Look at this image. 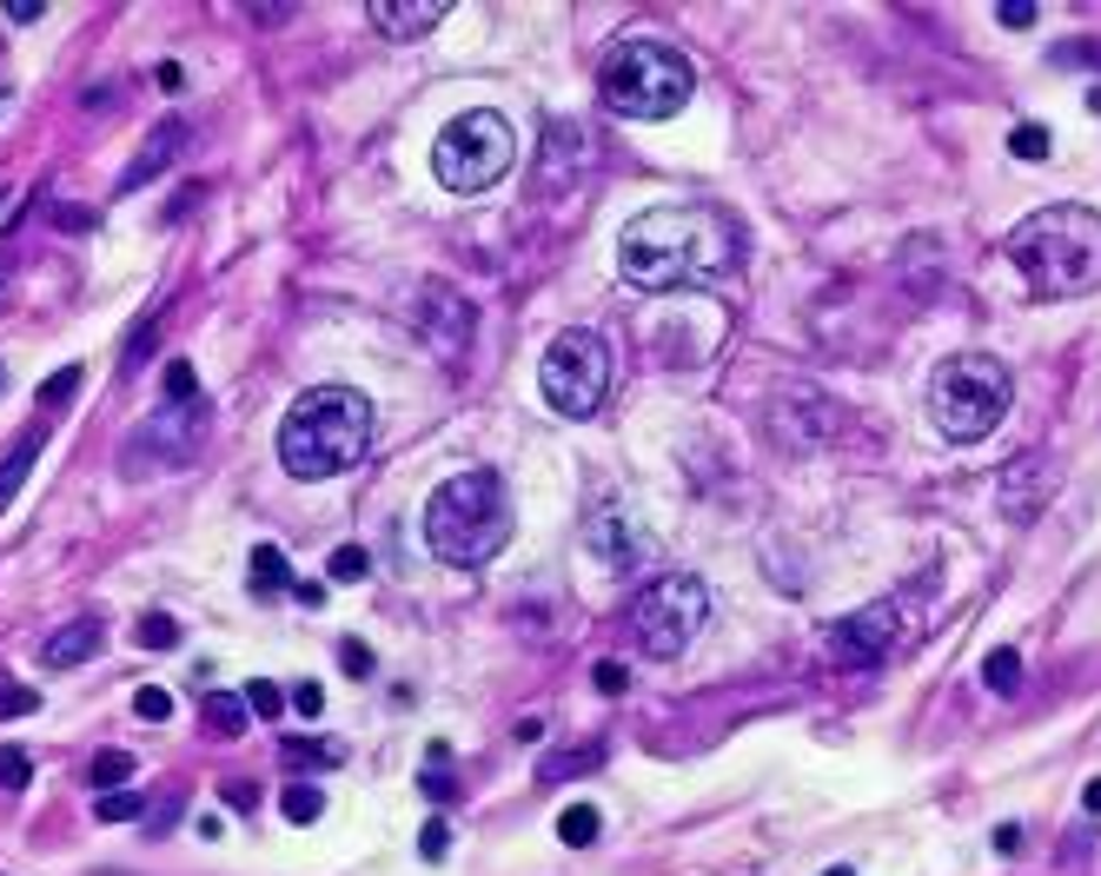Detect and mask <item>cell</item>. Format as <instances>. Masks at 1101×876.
Listing matches in <instances>:
<instances>
[{
	"mask_svg": "<svg viewBox=\"0 0 1101 876\" xmlns=\"http://www.w3.org/2000/svg\"><path fill=\"white\" fill-rule=\"evenodd\" d=\"M1009 399H1016V379H1009V365L989 359V352H956V359H943V365L929 372V419H936V432L956 439V445L989 439V432L1009 419Z\"/></svg>",
	"mask_w": 1101,
	"mask_h": 876,
	"instance_id": "obj_6",
	"label": "cell"
},
{
	"mask_svg": "<svg viewBox=\"0 0 1101 876\" xmlns=\"http://www.w3.org/2000/svg\"><path fill=\"white\" fill-rule=\"evenodd\" d=\"M611 385H617V352L591 326L558 332L544 346V359H538V392H544V405L558 419H598L604 399H611Z\"/></svg>",
	"mask_w": 1101,
	"mask_h": 876,
	"instance_id": "obj_8",
	"label": "cell"
},
{
	"mask_svg": "<svg viewBox=\"0 0 1101 876\" xmlns=\"http://www.w3.org/2000/svg\"><path fill=\"white\" fill-rule=\"evenodd\" d=\"M471 299L465 292H425V306H418V332H425V346L432 352H465L471 346Z\"/></svg>",
	"mask_w": 1101,
	"mask_h": 876,
	"instance_id": "obj_13",
	"label": "cell"
},
{
	"mask_svg": "<svg viewBox=\"0 0 1101 876\" xmlns=\"http://www.w3.org/2000/svg\"><path fill=\"white\" fill-rule=\"evenodd\" d=\"M292 764H345V744H312V738H285Z\"/></svg>",
	"mask_w": 1101,
	"mask_h": 876,
	"instance_id": "obj_30",
	"label": "cell"
},
{
	"mask_svg": "<svg viewBox=\"0 0 1101 876\" xmlns=\"http://www.w3.org/2000/svg\"><path fill=\"white\" fill-rule=\"evenodd\" d=\"M890 645H896V611H890V605L850 611V618H837V625L823 631V651H830V664H843V671L883 664V658H890Z\"/></svg>",
	"mask_w": 1101,
	"mask_h": 876,
	"instance_id": "obj_11",
	"label": "cell"
},
{
	"mask_svg": "<svg viewBox=\"0 0 1101 876\" xmlns=\"http://www.w3.org/2000/svg\"><path fill=\"white\" fill-rule=\"evenodd\" d=\"M292 711H299V718H319V711H325V691H319V684H299V691H292Z\"/></svg>",
	"mask_w": 1101,
	"mask_h": 876,
	"instance_id": "obj_44",
	"label": "cell"
},
{
	"mask_svg": "<svg viewBox=\"0 0 1101 876\" xmlns=\"http://www.w3.org/2000/svg\"><path fill=\"white\" fill-rule=\"evenodd\" d=\"M418 791H425V797H451L458 784H451V771H438V758H432V771L418 777Z\"/></svg>",
	"mask_w": 1101,
	"mask_h": 876,
	"instance_id": "obj_45",
	"label": "cell"
},
{
	"mask_svg": "<svg viewBox=\"0 0 1101 876\" xmlns=\"http://www.w3.org/2000/svg\"><path fill=\"white\" fill-rule=\"evenodd\" d=\"M133 771H139V764H133L126 751H100V758L86 764V784H93V791H126Z\"/></svg>",
	"mask_w": 1101,
	"mask_h": 876,
	"instance_id": "obj_22",
	"label": "cell"
},
{
	"mask_svg": "<svg viewBox=\"0 0 1101 876\" xmlns=\"http://www.w3.org/2000/svg\"><path fill=\"white\" fill-rule=\"evenodd\" d=\"M0 199H7V193H0Z\"/></svg>",
	"mask_w": 1101,
	"mask_h": 876,
	"instance_id": "obj_53",
	"label": "cell"
},
{
	"mask_svg": "<svg viewBox=\"0 0 1101 876\" xmlns=\"http://www.w3.org/2000/svg\"><path fill=\"white\" fill-rule=\"evenodd\" d=\"M246 711H259V718H279V711H285V691H279L272 678H252V684H246Z\"/></svg>",
	"mask_w": 1101,
	"mask_h": 876,
	"instance_id": "obj_31",
	"label": "cell"
},
{
	"mask_svg": "<svg viewBox=\"0 0 1101 876\" xmlns=\"http://www.w3.org/2000/svg\"><path fill=\"white\" fill-rule=\"evenodd\" d=\"M186 140H193V133H186V120H159V126H153V133H146V140H139V153H133V159H126V173H120V186H126V193H133V186H146V179H159V173H166V166H173V159H179V153H186Z\"/></svg>",
	"mask_w": 1101,
	"mask_h": 876,
	"instance_id": "obj_15",
	"label": "cell"
},
{
	"mask_svg": "<svg viewBox=\"0 0 1101 876\" xmlns=\"http://www.w3.org/2000/svg\"><path fill=\"white\" fill-rule=\"evenodd\" d=\"M983 684H989L996 698H1016V691H1022V651H1009V645L989 651V658H983Z\"/></svg>",
	"mask_w": 1101,
	"mask_h": 876,
	"instance_id": "obj_19",
	"label": "cell"
},
{
	"mask_svg": "<svg viewBox=\"0 0 1101 876\" xmlns=\"http://www.w3.org/2000/svg\"><path fill=\"white\" fill-rule=\"evenodd\" d=\"M584 552L611 571V578H624V571H637L644 558H651V545H644V532L617 512V505H604V512H591L584 518Z\"/></svg>",
	"mask_w": 1101,
	"mask_h": 876,
	"instance_id": "obj_12",
	"label": "cell"
},
{
	"mask_svg": "<svg viewBox=\"0 0 1101 876\" xmlns=\"http://www.w3.org/2000/svg\"><path fill=\"white\" fill-rule=\"evenodd\" d=\"M451 0H372L365 20L385 33V40H425L432 27H445Z\"/></svg>",
	"mask_w": 1101,
	"mask_h": 876,
	"instance_id": "obj_14",
	"label": "cell"
},
{
	"mask_svg": "<svg viewBox=\"0 0 1101 876\" xmlns=\"http://www.w3.org/2000/svg\"><path fill=\"white\" fill-rule=\"evenodd\" d=\"M27 784H33V758L7 744V751H0V791H27Z\"/></svg>",
	"mask_w": 1101,
	"mask_h": 876,
	"instance_id": "obj_33",
	"label": "cell"
},
{
	"mask_svg": "<svg viewBox=\"0 0 1101 876\" xmlns=\"http://www.w3.org/2000/svg\"><path fill=\"white\" fill-rule=\"evenodd\" d=\"M365 445H372V399L359 385H312L279 419V465L299 485L339 478L345 465L365 458Z\"/></svg>",
	"mask_w": 1101,
	"mask_h": 876,
	"instance_id": "obj_2",
	"label": "cell"
},
{
	"mask_svg": "<svg viewBox=\"0 0 1101 876\" xmlns=\"http://www.w3.org/2000/svg\"><path fill=\"white\" fill-rule=\"evenodd\" d=\"M285 585H292L285 552H279V545H252V591H259V598H272V591H285Z\"/></svg>",
	"mask_w": 1101,
	"mask_h": 876,
	"instance_id": "obj_18",
	"label": "cell"
},
{
	"mask_svg": "<svg viewBox=\"0 0 1101 876\" xmlns=\"http://www.w3.org/2000/svg\"><path fill=\"white\" fill-rule=\"evenodd\" d=\"M598 93L624 120H671L690 106L697 73L671 40H617L598 66Z\"/></svg>",
	"mask_w": 1101,
	"mask_h": 876,
	"instance_id": "obj_5",
	"label": "cell"
},
{
	"mask_svg": "<svg viewBox=\"0 0 1101 876\" xmlns=\"http://www.w3.org/2000/svg\"><path fill=\"white\" fill-rule=\"evenodd\" d=\"M365 571H372V558H365V545H339V552H332V558H325V578H332V585H359V578H365Z\"/></svg>",
	"mask_w": 1101,
	"mask_h": 876,
	"instance_id": "obj_24",
	"label": "cell"
},
{
	"mask_svg": "<svg viewBox=\"0 0 1101 876\" xmlns=\"http://www.w3.org/2000/svg\"><path fill=\"white\" fill-rule=\"evenodd\" d=\"M1056 60H1062V66H1095L1101 73V40H1062Z\"/></svg>",
	"mask_w": 1101,
	"mask_h": 876,
	"instance_id": "obj_35",
	"label": "cell"
},
{
	"mask_svg": "<svg viewBox=\"0 0 1101 876\" xmlns=\"http://www.w3.org/2000/svg\"><path fill=\"white\" fill-rule=\"evenodd\" d=\"M1009 259L1036 299H1082L1101 286V213L1095 206H1042L1009 233Z\"/></svg>",
	"mask_w": 1101,
	"mask_h": 876,
	"instance_id": "obj_3",
	"label": "cell"
},
{
	"mask_svg": "<svg viewBox=\"0 0 1101 876\" xmlns=\"http://www.w3.org/2000/svg\"><path fill=\"white\" fill-rule=\"evenodd\" d=\"M996 851H1003V857H1016V851H1022V831H1016V824H1003V831H996Z\"/></svg>",
	"mask_w": 1101,
	"mask_h": 876,
	"instance_id": "obj_49",
	"label": "cell"
},
{
	"mask_svg": "<svg viewBox=\"0 0 1101 876\" xmlns=\"http://www.w3.org/2000/svg\"><path fill=\"white\" fill-rule=\"evenodd\" d=\"M53 226H60V233H93L100 213H86V206H53Z\"/></svg>",
	"mask_w": 1101,
	"mask_h": 876,
	"instance_id": "obj_40",
	"label": "cell"
},
{
	"mask_svg": "<svg viewBox=\"0 0 1101 876\" xmlns=\"http://www.w3.org/2000/svg\"><path fill=\"white\" fill-rule=\"evenodd\" d=\"M133 718H146V724H166V718H173V698H166L159 684H139V691H133Z\"/></svg>",
	"mask_w": 1101,
	"mask_h": 876,
	"instance_id": "obj_32",
	"label": "cell"
},
{
	"mask_svg": "<svg viewBox=\"0 0 1101 876\" xmlns=\"http://www.w3.org/2000/svg\"><path fill=\"white\" fill-rule=\"evenodd\" d=\"M518 159V133L498 106H471L458 120H445V133L432 140V173L445 193L471 199V193H491Z\"/></svg>",
	"mask_w": 1101,
	"mask_h": 876,
	"instance_id": "obj_7",
	"label": "cell"
},
{
	"mask_svg": "<svg viewBox=\"0 0 1101 876\" xmlns=\"http://www.w3.org/2000/svg\"><path fill=\"white\" fill-rule=\"evenodd\" d=\"M40 445H46V432L33 425V432H27V439H20V445L0 458V512H7V505L20 498V485L33 478V465H40Z\"/></svg>",
	"mask_w": 1101,
	"mask_h": 876,
	"instance_id": "obj_17",
	"label": "cell"
},
{
	"mask_svg": "<svg viewBox=\"0 0 1101 876\" xmlns=\"http://www.w3.org/2000/svg\"><path fill=\"white\" fill-rule=\"evenodd\" d=\"M445 851H451V824H425V831H418V857H425V864H438Z\"/></svg>",
	"mask_w": 1101,
	"mask_h": 876,
	"instance_id": "obj_39",
	"label": "cell"
},
{
	"mask_svg": "<svg viewBox=\"0 0 1101 876\" xmlns=\"http://www.w3.org/2000/svg\"><path fill=\"white\" fill-rule=\"evenodd\" d=\"M153 86H159V93H179V86H186V73H179V60H166V66H159V73H153Z\"/></svg>",
	"mask_w": 1101,
	"mask_h": 876,
	"instance_id": "obj_47",
	"label": "cell"
},
{
	"mask_svg": "<svg viewBox=\"0 0 1101 876\" xmlns=\"http://www.w3.org/2000/svg\"><path fill=\"white\" fill-rule=\"evenodd\" d=\"M704 618H710V591L690 571H657L631 598V638H637L644 658H684L697 645Z\"/></svg>",
	"mask_w": 1101,
	"mask_h": 876,
	"instance_id": "obj_9",
	"label": "cell"
},
{
	"mask_svg": "<svg viewBox=\"0 0 1101 876\" xmlns=\"http://www.w3.org/2000/svg\"><path fill=\"white\" fill-rule=\"evenodd\" d=\"M0 286H7V259H0Z\"/></svg>",
	"mask_w": 1101,
	"mask_h": 876,
	"instance_id": "obj_52",
	"label": "cell"
},
{
	"mask_svg": "<svg viewBox=\"0 0 1101 876\" xmlns=\"http://www.w3.org/2000/svg\"><path fill=\"white\" fill-rule=\"evenodd\" d=\"M146 359H153V319H146V326L126 339V352H120V372H139Z\"/></svg>",
	"mask_w": 1101,
	"mask_h": 876,
	"instance_id": "obj_36",
	"label": "cell"
},
{
	"mask_svg": "<svg viewBox=\"0 0 1101 876\" xmlns=\"http://www.w3.org/2000/svg\"><path fill=\"white\" fill-rule=\"evenodd\" d=\"M996 20H1003V27H1036V0H1003Z\"/></svg>",
	"mask_w": 1101,
	"mask_h": 876,
	"instance_id": "obj_42",
	"label": "cell"
},
{
	"mask_svg": "<svg viewBox=\"0 0 1101 876\" xmlns=\"http://www.w3.org/2000/svg\"><path fill=\"white\" fill-rule=\"evenodd\" d=\"M199 718H206V738H239L246 731V698H206Z\"/></svg>",
	"mask_w": 1101,
	"mask_h": 876,
	"instance_id": "obj_20",
	"label": "cell"
},
{
	"mask_svg": "<svg viewBox=\"0 0 1101 876\" xmlns=\"http://www.w3.org/2000/svg\"><path fill=\"white\" fill-rule=\"evenodd\" d=\"M823 876H856V870H823Z\"/></svg>",
	"mask_w": 1101,
	"mask_h": 876,
	"instance_id": "obj_51",
	"label": "cell"
},
{
	"mask_svg": "<svg viewBox=\"0 0 1101 876\" xmlns=\"http://www.w3.org/2000/svg\"><path fill=\"white\" fill-rule=\"evenodd\" d=\"M206 439V405L199 399H173L166 412H153L126 445H120V472L126 478H146L153 465H186Z\"/></svg>",
	"mask_w": 1101,
	"mask_h": 876,
	"instance_id": "obj_10",
	"label": "cell"
},
{
	"mask_svg": "<svg viewBox=\"0 0 1101 876\" xmlns=\"http://www.w3.org/2000/svg\"><path fill=\"white\" fill-rule=\"evenodd\" d=\"M425 545L438 565H458V571H478L491 565L505 545H511V492L498 472L471 465L458 478H445L425 505Z\"/></svg>",
	"mask_w": 1101,
	"mask_h": 876,
	"instance_id": "obj_4",
	"label": "cell"
},
{
	"mask_svg": "<svg viewBox=\"0 0 1101 876\" xmlns=\"http://www.w3.org/2000/svg\"><path fill=\"white\" fill-rule=\"evenodd\" d=\"M279 811H285V824H312L319 811H325V797L312 791V784H285V797H279Z\"/></svg>",
	"mask_w": 1101,
	"mask_h": 876,
	"instance_id": "obj_26",
	"label": "cell"
},
{
	"mask_svg": "<svg viewBox=\"0 0 1101 876\" xmlns=\"http://www.w3.org/2000/svg\"><path fill=\"white\" fill-rule=\"evenodd\" d=\"M133 638H139V651H173V645H179V625H173L166 611H146V618L133 625Z\"/></svg>",
	"mask_w": 1101,
	"mask_h": 876,
	"instance_id": "obj_25",
	"label": "cell"
},
{
	"mask_svg": "<svg viewBox=\"0 0 1101 876\" xmlns=\"http://www.w3.org/2000/svg\"><path fill=\"white\" fill-rule=\"evenodd\" d=\"M226 804H239V811H252V804H259V791H252V784H226Z\"/></svg>",
	"mask_w": 1101,
	"mask_h": 876,
	"instance_id": "obj_48",
	"label": "cell"
},
{
	"mask_svg": "<svg viewBox=\"0 0 1101 876\" xmlns=\"http://www.w3.org/2000/svg\"><path fill=\"white\" fill-rule=\"evenodd\" d=\"M604 764V744H584V751H558V758H544V784H564V777H584V771H598Z\"/></svg>",
	"mask_w": 1101,
	"mask_h": 876,
	"instance_id": "obj_21",
	"label": "cell"
},
{
	"mask_svg": "<svg viewBox=\"0 0 1101 876\" xmlns=\"http://www.w3.org/2000/svg\"><path fill=\"white\" fill-rule=\"evenodd\" d=\"M339 664H345V678H372V645L345 638V645H339Z\"/></svg>",
	"mask_w": 1101,
	"mask_h": 876,
	"instance_id": "obj_38",
	"label": "cell"
},
{
	"mask_svg": "<svg viewBox=\"0 0 1101 876\" xmlns=\"http://www.w3.org/2000/svg\"><path fill=\"white\" fill-rule=\"evenodd\" d=\"M73 392H80V365H60V372L40 385V405H66Z\"/></svg>",
	"mask_w": 1101,
	"mask_h": 876,
	"instance_id": "obj_34",
	"label": "cell"
},
{
	"mask_svg": "<svg viewBox=\"0 0 1101 876\" xmlns=\"http://www.w3.org/2000/svg\"><path fill=\"white\" fill-rule=\"evenodd\" d=\"M591 684H598L604 698H617V691H624L631 678H624V664H598V671H591Z\"/></svg>",
	"mask_w": 1101,
	"mask_h": 876,
	"instance_id": "obj_43",
	"label": "cell"
},
{
	"mask_svg": "<svg viewBox=\"0 0 1101 876\" xmlns=\"http://www.w3.org/2000/svg\"><path fill=\"white\" fill-rule=\"evenodd\" d=\"M744 233L717 206H651L617 233V272L644 292H677V286H710L737 272Z\"/></svg>",
	"mask_w": 1101,
	"mask_h": 876,
	"instance_id": "obj_1",
	"label": "cell"
},
{
	"mask_svg": "<svg viewBox=\"0 0 1101 876\" xmlns=\"http://www.w3.org/2000/svg\"><path fill=\"white\" fill-rule=\"evenodd\" d=\"M598 831H604V817L591 811V804H571L564 817H558V844H571V851H584V844H598Z\"/></svg>",
	"mask_w": 1101,
	"mask_h": 876,
	"instance_id": "obj_23",
	"label": "cell"
},
{
	"mask_svg": "<svg viewBox=\"0 0 1101 876\" xmlns=\"http://www.w3.org/2000/svg\"><path fill=\"white\" fill-rule=\"evenodd\" d=\"M246 20H259V27H279V20H292V0H252V7H246Z\"/></svg>",
	"mask_w": 1101,
	"mask_h": 876,
	"instance_id": "obj_41",
	"label": "cell"
},
{
	"mask_svg": "<svg viewBox=\"0 0 1101 876\" xmlns=\"http://www.w3.org/2000/svg\"><path fill=\"white\" fill-rule=\"evenodd\" d=\"M139 811H146V804H139L133 791H100V804H93V817H100V824H133Z\"/></svg>",
	"mask_w": 1101,
	"mask_h": 876,
	"instance_id": "obj_29",
	"label": "cell"
},
{
	"mask_svg": "<svg viewBox=\"0 0 1101 876\" xmlns=\"http://www.w3.org/2000/svg\"><path fill=\"white\" fill-rule=\"evenodd\" d=\"M166 392H173V399H199V379H193L186 359H166Z\"/></svg>",
	"mask_w": 1101,
	"mask_h": 876,
	"instance_id": "obj_37",
	"label": "cell"
},
{
	"mask_svg": "<svg viewBox=\"0 0 1101 876\" xmlns=\"http://www.w3.org/2000/svg\"><path fill=\"white\" fill-rule=\"evenodd\" d=\"M1082 804H1089V817H1101V777L1089 784V797H1082Z\"/></svg>",
	"mask_w": 1101,
	"mask_h": 876,
	"instance_id": "obj_50",
	"label": "cell"
},
{
	"mask_svg": "<svg viewBox=\"0 0 1101 876\" xmlns=\"http://www.w3.org/2000/svg\"><path fill=\"white\" fill-rule=\"evenodd\" d=\"M46 13V0H7V20L13 27H27V20H40Z\"/></svg>",
	"mask_w": 1101,
	"mask_h": 876,
	"instance_id": "obj_46",
	"label": "cell"
},
{
	"mask_svg": "<svg viewBox=\"0 0 1101 876\" xmlns=\"http://www.w3.org/2000/svg\"><path fill=\"white\" fill-rule=\"evenodd\" d=\"M1009 153H1016V159H1049V126H1042V120H1022V126L1009 133Z\"/></svg>",
	"mask_w": 1101,
	"mask_h": 876,
	"instance_id": "obj_28",
	"label": "cell"
},
{
	"mask_svg": "<svg viewBox=\"0 0 1101 876\" xmlns=\"http://www.w3.org/2000/svg\"><path fill=\"white\" fill-rule=\"evenodd\" d=\"M100 645H106V625H100V618H73V625H60V631L40 645V664H46V671H73V664H86Z\"/></svg>",
	"mask_w": 1101,
	"mask_h": 876,
	"instance_id": "obj_16",
	"label": "cell"
},
{
	"mask_svg": "<svg viewBox=\"0 0 1101 876\" xmlns=\"http://www.w3.org/2000/svg\"><path fill=\"white\" fill-rule=\"evenodd\" d=\"M40 711V691H27L13 671H0V718H33Z\"/></svg>",
	"mask_w": 1101,
	"mask_h": 876,
	"instance_id": "obj_27",
	"label": "cell"
}]
</instances>
